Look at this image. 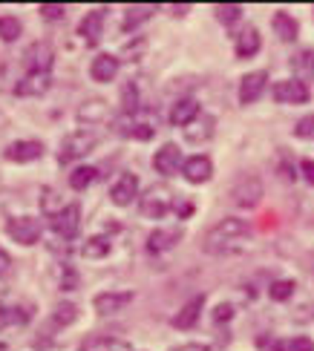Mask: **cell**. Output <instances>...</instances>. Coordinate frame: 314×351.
<instances>
[{
    "instance_id": "1",
    "label": "cell",
    "mask_w": 314,
    "mask_h": 351,
    "mask_svg": "<svg viewBox=\"0 0 314 351\" xmlns=\"http://www.w3.org/2000/svg\"><path fill=\"white\" fill-rule=\"evenodd\" d=\"M251 237V225L245 219L225 216L202 237V251L205 254H231L239 242H245Z\"/></svg>"
},
{
    "instance_id": "2",
    "label": "cell",
    "mask_w": 314,
    "mask_h": 351,
    "mask_svg": "<svg viewBox=\"0 0 314 351\" xmlns=\"http://www.w3.org/2000/svg\"><path fill=\"white\" fill-rule=\"evenodd\" d=\"M173 202H176V196L168 184H150L139 196V210L147 219H161L168 210H173Z\"/></svg>"
},
{
    "instance_id": "3",
    "label": "cell",
    "mask_w": 314,
    "mask_h": 351,
    "mask_svg": "<svg viewBox=\"0 0 314 351\" xmlns=\"http://www.w3.org/2000/svg\"><path fill=\"white\" fill-rule=\"evenodd\" d=\"M47 225L61 239H76L78 237V228H81V204L78 202L64 204L61 210H55V213L47 216Z\"/></svg>"
},
{
    "instance_id": "4",
    "label": "cell",
    "mask_w": 314,
    "mask_h": 351,
    "mask_svg": "<svg viewBox=\"0 0 314 351\" xmlns=\"http://www.w3.org/2000/svg\"><path fill=\"white\" fill-rule=\"evenodd\" d=\"M96 141H98V136L93 133V130H76V133H69L61 141V147H58V162L61 165L76 162V158L87 156L89 150L96 147Z\"/></svg>"
},
{
    "instance_id": "5",
    "label": "cell",
    "mask_w": 314,
    "mask_h": 351,
    "mask_svg": "<svg viewBox=\"0 0 314 351\" xmlns=\"http://www.w3.org/2000/svg\"><path fill=\"white\" fill-rule=\"evenodd\" d=\"M231 199L239 208H257L262 199V182L254 173H243L239 179L231 184Z\"/></svg>"
},
{
    "instance_id": "6",
    "label": "cell",
    "mask_w": 314,
    "mask_h": 351,
    "mask_svg": "<svg viewBox=\"0 0 314 351\" xmlns=\"http://www.w3.org/2000/svg\"><path fill=\"white\" fill-rule=\"evenodd\" d=\"M52 47L47 40H38L32 43L26 52H23V69H26V75H49V69H52Z\"/></svg>"
},
{
    "instance_id": "7",
    "label": "cell",
    "mask_w": 314,
    "mask_h": 351,
    "mask_svg": "<svg viewBox=\"0 0 314 351\" xmlns=\"http://www.w3.org/2000/svg\"><path fill=\"white\" fill-rule=\"evenodd\" d=\"M6 233L18 245H35L41 239V219H35V216H9Z\"/></svg>"
},
{
    "instance_id": "8",
    "label": "cell",
    "mask_w": 314,
    "mask_h": 351,
    "mask_svg": "<svg viewBox=\"0 0 314 351\" xmlns=\"http://www.w3.org/2000/svg\"><path fill=\"white\" fill-rule=\"evenodd\" d=\"M76 317H78V305H76V302H58L55 311H52V317L47 319V326L41 328V340H38V343H43L47 337H52L55 331L72 326V323H76Z\"/></svg>"
},
{
    "instance_id": "9",
    "label": "cell",
    "mask_w": 314,
    "mask_h": 351,
    "mask_svg": "<svg viewBox=\"0 0 314 351\" xmlns=\"http://www.w3.org/2000/svg\"><path fill=\"white\" fill-rule=\"evenodd\" d=\"M309 98H311L309 84L297 81V78L274 84V101H277V104H306Z\"/></svg>"
},
{
    "instance_id": "10",
    "label": "cell",
    "mask_w": 314,
    "mask_h": 351,
    "mask_svg": "<svg viewBox=\"0 0 314 351\" xmlns=\"http://www.w3.org/2000/svg\"><path fill=\"white\" fill-rule=\"evenodd\" d=\"M3 156L9 158V162H18V165L38 162V158L43 156V144L38 138H21V141H12L3 150Z\"/></svg>"
},
{
    "instance_id": "11",
    "label": "cell",
    "mask_w": 314,
    "mask_h": 351,
    "mask_svg": "<svg viewBox=\"0 0 314 351\" xmlns=\"http://www.w3.org/2000/svg\"><path fill=\"white\" fill-rule=\"evenodd\" d=\"M139 196V179L136 173H122L115 179V184L110 187V202L118 204V208H127V204Z\"/></svg>"
},
{
    "instance_id": "12",
    "label": "cell",
    "mask_w": 314,
    "mask_h": 351,
    "mask_svg": "<svg viewBox=\"0 0 314 351\" xmlns=\"http://www.w3.org/2000/svg\"><path fill=\"white\" fill-rule=\"evenodd\" d=\"M265 81H268V72L265 69H257V72H248V75H243V81H239V104H254L262 90H265Z\"/></svg>"
},
{
    "instance_id": "13",
    "label": "cell",
    "mask_w": 314,
    "mask_h": 351,
    "mask_svg": "<svg viewBox=\"0 0 314 351\" xmlns=\"http://www.w3.org/2000/svg\"><path fill=\"white\" fill-rule=\"evenodd\" d=\"M202 305H205V294H197L193 300H188V302L182 305V308H179V311L173 314L170 326H173V328H179V331H188V328H193V326L199 323Z\"/></svg>"
},
{
    "instance_id": "14",
    "label": "cell",
    "mask_w": 314,
    "mask_h": 351,
    "mask_svg": "<svg viewBox=\"0 0 314 351\" xmlns=\"http://www.w3.org/2000/svg\"><path fill=\"white\" fill-rule=\"evenodd\" d=\"M115 133L127 136V138H139V141H150L156 130H153V124L139 121L136 115H122V119H115Z\"/></svg>"
},
{
    "instance_id": "15",
    "label": "cell",
    "mask_w": 314,
    "mask_h": 351,
    "mask_svg": "<svg viewBox=\"0 0 314 351\" xmlns=\"http://www.w3.org/2000/svg\"><path fill=\"white\" fill-rule=\"evenodd\" d=\"M182 150L176 147V144H164L161 150H156V156H153V167H156V173H161V176H173V173H179L182 170Z\"/></svg>"
},
{
    "instance_id": "16",
    "label": "cell",
    "mask_w": 314,
    "mask_h": 351,
    "mask_svg": "<svg viewBox=\"0 0 314 351\" xmlns=\"http://www.w3.org/2000/svg\"><path fill=\"white\" fill-rule=\"evenodd\" d=\"M202 115V110H199V104L193 98H182V101H176V104L170 107V112H168V121L173 124V127H190L193 121H197Z\"/></svg>"
},
{
    "instance_id": "17",
    "label": "cell",
    "mask_w": 314,
    "mask_h": 351,
    "mask_svg": "<svg viewBox=\"0 0 314 351\" xmlns=\"http://www.w3.org/2000/svg\"><path fill=\"white\" fill-rule=\"evenodd\" d=\"M133 302V294L130 291H104V294H98L93 300V308L98 314H115V311H122L124 305Z\"/></svg>"
},
{
    "instance_id": "18",
    "label": "cell",
    "mask_w": 314,
    "mask_h": 351,
    "mask_svg": "<svg viewBox=\"0 0 314 351\" xmlns=\"http://www.w3.org/2000/svg\"><path fill=\"white\" fill-rule=\"evenodd\" d=\"M182 173H185V179L193 182V184H205L208 179L214 176V162L208 156H190L188 162L182 165Z\"/></svg>"
},
{
    "instance_id": "19",
    "label": "cell",
    "mask_w": 314,
    "mask_h": 351,
    "mask_svg": "<svg viewBox=\"0 0 314 351\" xmlns=\"http://www.w3.org/2000/svg\"><path fill=\"white\" fill-rule=\"evenodd\" d=\"M52 90V75H23L18 84H14V95H26V98H38L47 95Z\"/></svg>"
},
{
    "instance_id": "20",
    "label": "cell",
    "mask_w": 314,
    "mask_h": 351,
    "mask_svg": "<svg viewBox=\"0 0 314 351\" xmlns=\"http://www.w3.org/2000/svg\"><path fill=\"white\" fill-rule=\"evenodd\" d=\"M32 302H21V305H6L0 302V328H9V326H23L32 319Z\"/></svg>"
},
{
    "instance_id": "21",
    "label": "cell",
    "mask_w": 314,
    "mask_h": 351,
    "mask_svg": "<svg viewBox=\"0 0 314 351\" xmlns=\"http://www.w3.org/2000/svg\"><path fill=\"white\" fill-rule=\"evenodd\" d=\"M179 239H182V230L179 228H159V230H153L150 237H147V251L150 254H164V251H170Z\"/></svg>"
},
{
    "instance_id": "22",
    "label": "cell",
    "mask_w": 314,
    "mask_h": 351,
    "mask_svg": "<svg viewBox=\"0 0 314 351\" xmlns=\"http://www.w3.org/2000/svg\"><path fill=\"white\" fill-rule=\"evenodd\" d=\"M104 18H107V9H93V12H87V18L78 23V35H81L87 43H96V40L101 38Z\"/></svg>"
},
{
    "instance_id": "23",
    "label": "cell",
    "mask_w": 314,
    "mask_h": 351,
    "mask_svg": "<svg viewBox=\"0 0 314 351\" xmlns=\"http://www.w3.org/2000/svg\"><path fill=\"white\" fill-rule=\"evenodd\" d=\"M115 72H118V58H113L110 52L96 55L93 66H89V75H93V81H98V84L113 81V78H115Z\"/></svg>"
},
{
    "instance_id": "24",
    "label": "cell",
    "mask_w": 314,
    "mask_h": 351,
    "mask_svg": "<svg viewBox=\"0 0 314 351\" xmlns=\"http://www.w3.org/2000/svg\"><path fill=\"white\" fill-rule=\"evenodd\" d=\"M260 47H262V38H260V32H257V26H245L243 32L236 35V58H254L260 52Z\"/></svg>"
},
{
    "instance_id": "25",
    "label": "cell",
    "mask_w": 314,
    "mask_h": 351,
    "mask_svg": "<svg viewBox=\"0 0 314 351\" xmlns=\"http://www.w3.org/2000/svg\"><path fill=\"white\" fill-rule=\"evenodd\" d=\"M214 119L211 115H199L197 121H193L190 127H185V138L190 141V144H202V141H208L214 136Z\"/></svg>"
},
{
    "instance_id": "26",
    "label": "cell",
    "mask_w": 314,
    "mask_h": 351,
    "mask_svg": "<svg viewBox=\"0 0 314 351\" xmlns=\"http://www.w3.org/2000/svg\"><path fill=\"white\" fill-rule=\"evenodd\" d=\"M291 69H294V75L297 81H311L314 78V49H300L294 58H291Z\"/></svg>"
},
{
    "instance_id": "27",
    "label": "cell",
    "mask_w": 314,
    "mask_h": 351,
    "mask_svg": "<svg viewBox=\"0 0 314 351\" xmlns=\"http://www.w3.org/2000/svg\"><path fill=\"white\" fill-rule=\"evenodd\" d=\"M271 26H274V32H277L282 40H286V43L297 40V32H300V26H297V21L291 18L289 12H274Z\"/></svg>"
},
{
    "instance_id": "28",
    "label": "cell",
    "mask_w": 314,
    "mask_h": 351,
    "mask_svg": "<svg viewBox=\"0 0 314 351\" xmlns=\"http://www.w3.org/2000/svg\"><path fill=\"white\" fill-rule=\"evenodd\" d=\"M78 119L84 124H101V121H107L110 119L107 101H87V104L78 110Z\"/></svg>"
},
{
    "instance_id": "29",
    "label": "cell",
    "mask_w": 314,
    "mask_h": 351,
    "mask_svg": "<svg viewBox=\"0 0 314 351\" xmlns=\"http://www.w3.org/2000/svg\"><path fill=\"white\" fill-rule=\"evenodd\" d=\"M118 346L122 343H118L115 337H110V334H89L78 351H115Z\"/></svg>"
},
{
    "instance_id": "30",
    "label": "cell",
    "mask_w": 314,
    "mask_h": 351,
    "mask_svg": "<svg viewBox=\"0 0 314 351\" xmlns=\"http://www.w3.org/2000/svg\"><path fill=\"white\" fill-rule=\"evenodd\" d=\"M96 179H98V170L89 167V165H81V167H76L69 173V187L72 190H87Z\"/></svg>"
},
{
    "instance_id": "31",
    "label": "cell",
    "mask_w": 314,
    "mask_h": 351,
    "mask_svg": "<svg viewBox=\"0 0 314 351\" xmlns=\"http://www.w3.org/2000/svg\"><path fill=\"white\" fill-rule=\"evenodd\" d=\"M81 254L87 259H104V256L110 254V239L107 237H89L84 242V247H81Z\"/></svg>"
},
{
    "instance_id": "32",
    "label": "cell",
    "mask_w": 314,
    "mask_h": 351,
    "mask_svg": "<svg viewBox=\"0 0 314 351\" xmlns=\"http://www.w3.org/2000/svg\"><path fill=\"white\" fill-rule=\"evenodd\" d=\"M150 14H153V6H130L127 14H124L122 29H124V32H133V29H139L147 18H150Z\"/></svg>"
},
{
    "instance_id": "33",
    "label": "cell",
    "mask_w": 314,
    "mask_h": 351,
    "mask_svg": "<svg viewBox=\"0 0 314 351\" xmlns=\"http://www.w3.org/2000/svg\"><path fill=\"white\" fill-rule=\"evenodd\" d=\"M271 351H314V340L309 337H291V340H268Z\"/></svg>"
},
{
    "instance_id": "34",
    "label": "cell",
    "mask_w": 314,
    "mask_h": 351,
    "mask_svg": "<svg viewBox=\"0 0 314 351\" xmlns=\"http://www.w3.org/2000/svg\"><path fill=\"white\" fill-rule=\"evenodd\" d=\"M21 32H23V26L14 14H0V40L12 43V40L21 38Z\"/></svg>"
},
{
    "instance_id": "35",
    "label": "cell",
    "mask_w": 314,
    "mask_h": 351,
    "mask_svg": "<svg viewBox=\"0 0 314 351\" xmlns=\"http://www.w3.org/2000/svg\"><path fill=\"white\" fill-rule=\"evenodd\" d=\"M214 14L222 26H234L239 18H243V6L239 3H219V6H214Z\"/></svg>"
},
{
    "instance_id": "36",
    "label": "cell",
    "mask_w": 314,
    "mask_h": 351,
    "mask_svg": "<svg viewBox=\"0 0 314 351\" xmlns=\"http://www.w3.org/2000/svg\"><path fill=\"white\" fill-rule=\"evenodd\" d=\"M294 288H297L294 280H277V282H271V288H268V297L274 302H286V300H291Z\"/></svg>"
},
{
    "instance_id": "37",
    "label": "cell",
    "mask_w": 314,
    "mask_h": 351,
    "mask_svg": "<svg viewBox=\"0 0 314 351\" xmlns=\"http://www.w3.org/2000/svg\"><path fill=\"white\" fill-rule=\"evenodd\" d=\"M122 101H124V115H139L142 98H139V93H136V84H127V86H124Z\"/></svg>"
},
{
    "instance_id": "38",
    "label": "cell",
    "mask_w": 314,
    "mask_h": 351,
    "mask_svg": "<svg viewBox=\"0 0 314 351\" xmlns=\"http://www.w3.org/2000/svg\"><path fill=\"white\" fill-rule=\"evenodd\" d=\"M58 288L61 291H76L78 288V274L72 265H61V280H58Z\"/></svg>"
},
{
    "instance_id": "39",
    "label": "cell",
    "mask_w": 314,
    "mask_h": 351,
    "mask_svg": "<svg viewBox=\"0 0 314 351\" xmlns=\"http://www.w3.org/2000/svg\"><path fill=\"white\" fill-rule=\"evenodd\" d=\"M294 136H297V138H311V141H314V115H303V119L294 124Z\"/></svg>"
},
{
    "instance_id": "40",
    "label": "cell",
    "mask_w": 314,
    "mask_h": 351,
    "mask_svg": "<svg viewBox=\"0 0 314 351\" xmlns=\"http://www.w3.org/2000/svg\"><path fill=\"white\" fill-rule=\"evenodd\" d=\"M38 12H41V18H47V21H61L67 14V6L64 3H43V6H38Z\"/></svg>"
},
{
    "instance_id": "41",
    "label": "cell",
    "mask_w": 314,
    "mask_h": 351,
    "mask_svg": "<svg viewBox=\"0 0 314 351\" xmlns=\"http://www.w3.org/2000/svg\"><path fill=\"white\" fill-rule=\"evenodd\" d=\"M173 210H176L179 219H188L193 210H197V204H193L190 199H176V202H173Z\"/></svg>"
},
{
    "instance_id": "42",
    "label": "cell",
    "mask_w": 314,
    "mask_h": 351,
    "mask_svg": "<svg viewBox=\"0 0 314 351\" xmlns=\"http://www.w3.org/2000/svg\"><path fill=\"white\" fill-rule=\"evenodd\" d=\"M231 317H234V305H228V302L216 305V311H214V323H228Z\"/></svg>"
},
{
    "instance_id": "43",
    "label": "cell",
    "mask_w": 314,
    "mask_h": 351,
    "mask_svg": "<svg viewBox=\"0 0 314 351\" xmlns=\"http://www.w3.org/2000/svg\"><path fill=\"white\" fill-rule=\"evenodd\" d=\"M300 173H303V179L314 187V162H311V158H303V162H300Z\"/></svg>"
},
{
    "instance_id": "44",
    "label": "cell",
    "mask_w": 314,
    "mask_h": 351,
    "mask_svg": "<svg viewBox=\"0 0 314 351\" xmlns=\"http://www.w3.org/2000/svg\"><path fill=\"white\" fill-rule=\"evenodd\" d=\"M9 271H12V259H9V254L3 251V247H0V280H3Z\"/></svg>"
},
{
    "instance_id": "45",
    "label": "cell",
    "mask_w": 314,
    "mask_h": 351,
    "mask_svg": "<svg viewBox=\"0 0 314 351\" xmlns=\"http://www.w3.org/2000/svg\"><path fill=\"white\" fill-rule=\"evenodd\" d=\"M173 351H211L208 343H185V346H176Z\"/></svg>"
},
{
    "instance_id": "46",
    "label": "cell",
    "mask_w": 314,
    "mask_h": 351,
    "mask_svg": "<svg viewBox=\"0 0 314 351\" xmlns=\"http://www.w3.org/2000/svg\"><path fill=\"white\" fill-rule=\"evenodd\" d=\"M280 176H282L286 182H294V170H291V165H289V162H282V165H280Z\"/></svg>"
},
{
    "instance_id": "47",
    "label": "cell",
    "mask_w": 314,
    "mask_h": 351,
    "mask_svg": "<svg viewBox=\"0 0 314 351\" xmlns=\"http://www.w3.org/2000/svg\"><path fill=\"white\" fill-rule=\"evenodd\" d=\"M0 351H9V348H6V343H0Z\"/></svg>"
}]
</instances>
